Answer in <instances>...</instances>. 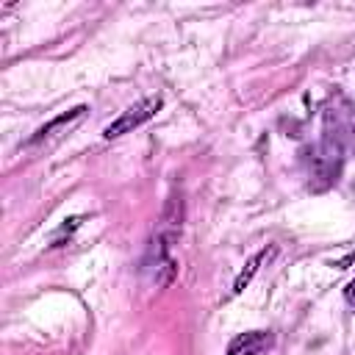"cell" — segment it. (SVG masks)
Segmentation results:
<instances>
[{
	"mask_svg": "<svg viewBox=\"0 0 355 355\" xmlns=\"http://www.w3.org/2000/svg\"><path fill=\"white\" fill-rule=\"evenodd\" d=\"M347 300H349V302H355V280L347 286Z\"/></svg>",
	"mask_w": 355,
	"mask_h": 355,
	"instance_id": "cell-5",
	"label": "cell"
},
{
	"mask_svg": "<svg viewBox=\"0 0 355 355\" xmlns=\"http://www.w3.org/2000/svg\"><path fill=\"white\" fill-rule=\"evenodd\" d=\"M83 111H86V105H78V108H72L69 114H64V116H58V119H53L50 125H44V128H39L36 130V136L31 139V141H42V139H47L53 130H58V128H64V125H69V122H75V119H80L83 116Z\"/></svg>",
	"mask_w": 355,
	"mask_h": 355,
	"instance_id": "cell-4",
	"label": "cell"
},
{
	"mask_svg": "<svg viewBox=\"0 0 355 355\" xmlns=\"http://www.w3.org/2000/svg\"><path fill=\"white\" fill-rule=\"evenodd\" d=\"M272 344V336L263 333V330H250L244 336H239L230 347H227V355H255L261 349H266Z\"/></svg>",
	"mask_w": 355,
	"mask_h": 355,
	"instance_id": "cell-2",
	"label": "cell"
},
{
	"mask_svg": "<svg viewBox=\"0 0 355 355\" xmlns=\"http://www.w3.org/2000/svg\"><path fill=\"white\" fill-rule=\"evenodd\" d=\"M161 103H164L161 97H147V100L130 105V108L122 111L111 125H105L103 136H105V139H116V136H122V133H130L133 128H139V125H144L147 119H153L155 111L161 108Z\"/></svg>",
	"mask_w": 355,
	"mask_h": 355,
	"instance_id": "cell-1",
	"label": "cell"
},
{
	"mask_svg": "<svg viewBox=\"0 0 355 355\" xmlns=\"http://www.w3.org/2000/svg\"><path fill=\"white\" fill-rule=\"evenodd\" d=\"M272 252H275L272 247H269V250H261V252H258V255H255V258H252V261L244 266V272H241V275L236 277V283H233V294H241V291L250 286V280L255 277V272L261 269V263H263L266 258H272Z\"/></svg>",
	"mask_w": 355,
	"mask_h": 355,
	"instance_id": "cell-3",
	"label": "cell"
}]
</instances>
